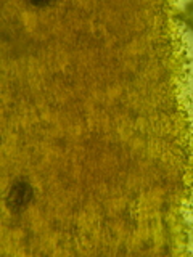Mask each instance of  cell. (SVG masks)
<instances>
[{
	"mask_svg": "<svg viewBox=\"0 0 193 257\" xmlns=\"http://www.w3.org/2000/svg\"><path fill=\"white\" fill-rule=\"evenodd\" d=\"M185 18H187V24L193 29V4H190L185 10Z\"/></svg>",
	"mask_w": 193,
	"mask_h": 257,
	"instance_id": "cell-2",
	"label": "cell"
},
{
	"mask_svg": "<svg viewBox=\"0 0 193 257\" xmlns=\"http://www.w3.org/2000/svg\"><path fill=\"white\" fill-rule=\"evenodd\" d=\"M32 199V188L28 182L18 180L12 185L7 196V204L13 212H20L26 207Z\"/></svg>",
	"mask_w": 193,
	"mask_h": 257,
	"instance_id": "cell-1",
	"label": "cell"
}]
</instances>
